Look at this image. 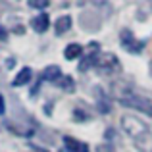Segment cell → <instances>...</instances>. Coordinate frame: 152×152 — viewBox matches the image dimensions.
Listing matches in <instances>:
<instances>
[{
  "instance_id": "3957f363",
  "label": "cell",
  "mask_w": 152,
  "mask_h": 152,
  "mask_svg": "<svg viewBox=\"0 0 152 152\" xmlns=\"http://www.w3.org/2000/svg\"><path fill=\"white\" fill-rule=\"evenodd\" d=\"M31 27H33V29L37 31V33H45V31L50 27V18H48V14L41 12V14H39L37 18L31 19Z\"/></svg>"
},
{
  "instance_id": "6da1fadb",
  "label": "cell",
  "mask_w": 152,
  "mask_h": 152,
  "mask_svg": "<svg viewBox=\"0 0 152 152\" xmlns=\"http://www.w3.org/2000/svg\"><path fill=\"white\" fill-rule=\"evenodd\" d=\"M118 98H119V102H121L123 106L135 108V110L142 112V114H146V115H152V102L148 98L139 96V94H135L133 91H125V94H119Z\"/></svg>"
},
{
  "instance_id": "9c48e42d",
  "label": "cell",
  "mask_w": 152,
  "mask_h": 152,
  "mask_svg": "<svg viewBox=\"0 0 152 152\" xmlns=\"http://www.w3.org/2000/svg\"><path fill=\"white\" fill-rule=\"evenodd\" d=\"M64 54H66V58H67V60H75V58H79V56L83 54V48H81L79 45H75V42H71V45H67V46H66Z\"/></svg>"
},
{
  "instance_id": "5b68a950",
  "label": "cell",
  "mask_w": 152,
  "mask_h": 152,
  "mask_svg": "<svg viewBox=\"0 0 152 152\" xmlns=\"http://www.w3.org/2000/svg\"><path fill=\"white\" fill-rule=\"evenodd\" d=\"M64 145H66V148L69 150V152H89V146L85 145V142H81V141H77V139H73V137H64Z\"/></svg>"
},
{
  "instance_id": "52a82bcc",
  "label": "cell",
  "mask_w": 152,
  "mask_h": 152,
  "mask_svg": "<svg viewBox=\"0 0 152 152\" xmlns=\"http://www.w3.org/2000/svg\"><path fill=\"white\" fill-rule=\"evenodd\" d=\"M31 69L29 67H23V69H19V73L15 75V79L12 81V85L14 87H21V85H27L29 83V79H31Z\"/></svg>"
},
{
  "instance_id": "8fae6325",
  "label": "cell",
  "mask_w": 152,
  "mask_h": 152,
  "mask_svg": "<svg viewBox=\"0 0 152 152\" xmlns=\"http://www.w3.org/2000/svg\"><path fill=\"white\" fill-rule=\"evenodd\" d=\"M31 8H37V10H45L50 6V0H29Z\"/></svg>"
},
{
  "instance_id": "4fadbf2b",
  "label": "cell",
  "mask_w": 152,
  "mask_h": 152,
  "mask_svg": "<svg viewBox=\"0 0 152 152\" xmlns=\"http://www.w3.org/2000/svg\"><path fill=\"white\" fill-rule=\"evenodd\" d=\"M4 110H6V106H4V96L0 94V115L4 114Z\"/></svg>"
},
{
  "instance_id": "30bf717a",
  "label": "cell",
  "mask_w": 152,
  "mask_h": 152,
  "mask_svg": "<svg viewBox=\"0 0 152 152\" xmlns=\"http://www.w3.org/2000/svg\"><path fill=\"white\" fill-rule=\"evenodd\" d=\"M96 54L94 52H91L89 56H85V58L81 60V64H79V71H87L89 67H93V66H96Z\"/></svg>"
},
{
  "instance_id": "8992f818",
  "label": "cell",
  "mask_w": 152,
  "mask_h": 152,
  "mask_svg": "<svg viewBox=\"0 0 152 152\" xmlns=\"http://www.w3.org/2000/svg\"><path fill=\"white\" fill-rule=\"evenodd\" d=\"M62 77V69L58 66H48L41 75V81H58Z\"/></svg>"
},
{
  "instance_id": "7c38bea8",
  "label": "cell",
  "mask_w": 152,
  "mask_h": 152,
  "mask_svg": "<svg viewBox=\"0 0 152 152\" xmlns=\"http://www.w3.org/2000/svg\"><path fill=\"white\" fill-rule=\"evenodd\" d=\"M8 39V31L4 29V27H0V42H4Z\"/></svg>"
},
{
  "instance_id": "277c9868",
  "label": "cell",
  "mask_w": 152,
  "mask_h": 152,
  "mask_svg": "<svg viewBox=\"0 0 152 152\" xmlns=\"http://www.w3.org/2000/svg\"><path fill=\"white\" fill-rule=\"evenodd\" d=\"M96 67L108 73L112 67H118V60H115L114 54H104V56H100V58L96 60Z\"/></svg>"
},
{
  "instance_id": "7a4b0ae2",
  "label": "cell",
  "mask_w": 152,
  "mask_h": 152,
  "mask_svg": "<svg viewBox=\"0 0 152 152\" xmlns=\"http://www.w3.org/2000/svg\"><path fill=\"white\" fill-rule=\"evenodd\" d=\"M121 46H123V50H125V52H131V54H141L142 48H145V42L137 41L129 29H123L121 31Z\"/></svg>"
},
{
  "instance_id": "ba28073f",
  "label": "cell",
  "mask_w": 152,
  "mask_h": 152,
  "mask_svg": "<svg viewBox=\"0 0 152 152\" xmlns=\"http://www.w3.org/2000/svg\"><path fill=\"white\" fill-rule=\"evenodd\" d=\"M54 27H56V29H54L56 35H64L71 27V18H69V15H62V18H58V21H56Z\"/></svg>"
}]
</instances>
